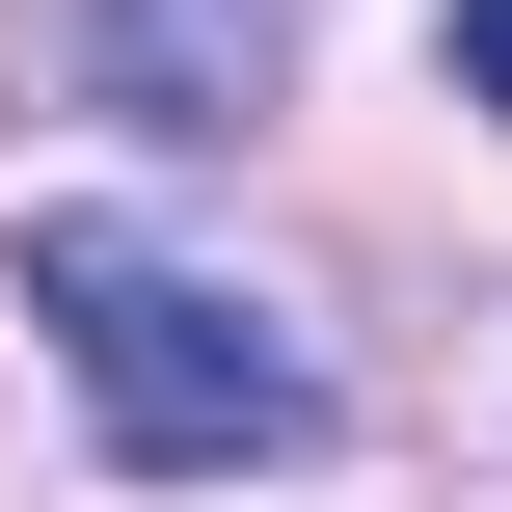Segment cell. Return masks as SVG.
Instances as JSON below:
<instances>
[{"mask_svg":"<svg viewBox=\"0 0 512 512\" xmlns=\"http://www.w3.org/2000/svg\"><path fill=\"white\" fill-rule=\"evenodd\" d=\"M27 324H54V378H81V432H108L135 486H270V459L324 432V378L270 351V297H216V270L135 243V216H27Z\"/></svg>","mask_w":512,"mask_h":512,"instance_id":"cell-1","label":"cell"},{"mask_svg":"<svg viewBox=\"0 0 512 512\" xmlns=\"http://www.w3.org/2000/svg\"><path fill=\"white\" fill-rule=\"evenodd\" d=\"M459 81H486V108H512V0H459Z\"/></svg>","mask_w":512,"mask_h":512,"instance_id":"cell-2","label":"cell"}]
</instances>
